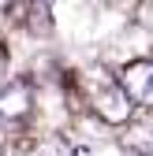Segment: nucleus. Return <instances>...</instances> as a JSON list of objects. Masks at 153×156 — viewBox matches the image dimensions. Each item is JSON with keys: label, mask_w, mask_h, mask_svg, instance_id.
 <instances>
[{"label": "nucleus", "mask_w": 153, "mask_h": 156, "mask_svg": "<svg viewBox=\"0 0 153 156\" xmlns=\"http://www.w3.org/2000/svg\"><path fill=\"white\" fill-rule=\"evenodd\" d=\"M93 108H97V115L105 123H112V126H120V123H127L131 119V97L120 89V82H101L97 89H93Z\"/></svg>", "instance_id": "f257e3e1"}, {"label": "nucleus", "mask_w": 153, "mask_h": 156, "mask_svg": "<svg viewBox=\"0 0 153 156\" xmlns=\"http://www.w3.org/2000/svg\"><path fill=\"white\" fill-rule=\"evenodd\" d=\"M120 89L131 97V104H153V60H135L120 74Z\"/></svg>", "instance_id": "f03ea898"}, {"label": "nucleus", "mask_w": 153, "mask_h": 156, "mask_svg": "<svg viewBox=\"0 0 153 156\" xmlns=\"http://www.w3.org/2000/svg\"><path fill=\"white\" fill-rule=\"evenodd\" d=\"M34 104V93L26 82H11L0 89V119H23Z\"/></svg>", "instance_id": "7ed1b4c3"}, {"label": "nucleus", "mask_w": 153, "mask_h": 156, "mask_svg": "<svg viewBox=\"0 0 153 156\" xmlns=\"http://www.w3.org/2000/svg\"><path fill=\"white\" fill-rule=\"evenodd\" d=\"M11 4H15V0H0V11H4V8H11Z\"/></svg>", "instance_id": "20e7f679"}, {"label": "nucleus", "mask_w": 153, "mask_h": 156, "mask_svg": "<svg viewBox=\"0 0 153 156\" xmlns=\"http://www.w3.org/2000/svg\"><path fill=\"white\" fill-rule=\"evenodd\" d=\"M71 156H90V152H86V149H75V152H71Z\"/></svg>", "instance_id": "39448f33"}]
</instances>
